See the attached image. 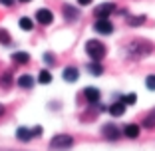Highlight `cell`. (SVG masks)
<instances>
[{"instance_id": "4", "label": "cell", "mask_w": 155, "mask_h": 151, "mask_svg": "<svg viewBox=\"0 0 155 151\" xmlns=\"http://www.w3.org/2000/svg\"><path fill=\"white\" fill-rule=\"evenodd\" d=\"M101 135H104L105 139H110V141H117L123 133H121V129H119L115 123H105L104 127H101Z\"/></svg>"}, {"instance_id": "22", "label": "cell", "mask_w": 155, "mask_h": 151, "mask_svg": "<svg viewBox=\"0 0 155 151\" xmlns=\"http://www.w3.org/2000/svg\"><path fill=\"white\" fill-rule=\"evenodd\" d=\"M143 127H147V129H153L155 127V113L153 115H147V117L143 119Z\"/></svg>"}, {"instance_id": "23", "label": "cell", "mask_w": 155, "mask_h": 151, "mask_svg": "<svg viewBox=\"0 0 155 151\" xmlns=\"http://www.w3.org/2000/svg\"><path fill=\"white\" fill-rule=\"evenodd\" d=\"M145 86H147V90L155 92V74H151V76H147V78H145Z\"/></svg>"}, {"instance_id": "24", "label": "cell", "mask_w": 155, "mask_h": 151, "mask_svg": "<svg viewBox=\"0 0 155 151\" xmlns=\"http://www.w3.org/2000/svg\"><path fill=\"white\" fill-rule=\"evenodd\" d=\"M0 44H4V46H10V34L6 30H0Z\"/></svg>"}, {"instance_id": "27", "label": "cell", "mask_w": 155, "mask_h": 151, "mask_svg": "<svg viewBox=\"0 0 155 151\" xmlns=\"http://www.w3.org/2000/svg\"><path fill=\"white\" fill-rule=\"evenodd\" d=\"M0 4H4V6H12V4H14V0H0Z\"/></svg>"}, {"instance_id": "9", "label": "cell", "mask_w": 155, "mask_h": 151, "mask_svg": "<svg viewBox=\"0 0 155 151\" xmlns=\"http://www.w3.org/2000/svg\"><path fill=\"white\" fill-rule=\"evenodd\" d=\"M62 78H64L68 84H74V82H78V78H80V70L74 68V66H68V68H64V72H62Z\"/></svg>"}, {"instance_id": "19", "label": "cell", "mask_w": 155, "mask_h": 151, "mask_svg": "<svg viewBox=\"0 0 155 151\" xmlns=\"http://www.w3.org/2000/svg\"><path fill=\"white\" fill-rule=\"evenodd\" d=\"M38 82L44 84V86H46V84H50V82H52V74L48 72V70H42L40 76H38Z\"/></svg>"}, {"instance_id": "21", "label": "cell", "mask_w": 155, "mask_h": 151, "mask_svg": "<svg viewBox=\"0 0 155 151\" xmlns=\"http://www.w3.org/2000/svg\"><path fill=\"white\" fill-rule=\"evenodd\" d=\"M119 101H123L125 105H133V103L137 101V96H135V94H127V96H123Z\"/></svg>"}, {"instance_id": "5", "label": "cell", "mask_w": 155, "mask_h": 151, "mask_svg": "<svg viewBox=\"0 0 155 151\" xmlns=\"http://www.w3.org/2000/svg\"><path fill=\"white\" fill-rule=\"evenodd\" d=\"M114 12H115V4H114V2H104V4H100V6L94 8V16H96V20L97 18H110Z\"/></svg>"}, {"instance_id": "18", "label": "cell", "mask_w": 155, "mask_h": 151, "mask_svg": "<svg viewBox=\"0 0 155 151\" xmlns=\"http://www.w3.org/2000/svg\"><path fill=\"white\" fill-rule=\"evenodd\" d=\"M145 22V16H127V24L129 26H141V24Z\"/></svg>"}, {"instance_id": "12", "label": "cell", "mask_w": 155, "mask_h": 151, "mask_svg": "<svg viewBox=\"0 0 155 151\" xmlns=\"http://www.w3.org/2000/svg\"><path fill=\"white\" fill-rule=\"evenodd\" d=\"M125 107H127V105L123 103V101H115V103H111L110 107H107V111H110V115H114V117H119V115L125 113Z\"/></svg>"}, {"instance_id": "25", "label": "cell", "mask_w": 155, "mask_h": 151, "mask_svg": "<svg viewBox=\"0 0 155 151\" xmlns=\"http://www.w3.org/2000/svg\"><path fill=\"white\" fill-rule=\"evenodd\" d=\"M44 62L48 66H54V56H52V54H44Z\"/></svg>"}, {"instance_id": "16", "label": "cell", "mask_w": 155, "mask_h": 151, "mask_svg": "<svg viewBox=\"0 0 155 151\" xmlns=\"http://www.w3.org/2000/svg\"><path fill=\"white\" fill-rule=\"evenodd\" d=\"M18 26L22 28L24 32H32V28H34V20L32 18H28V16H22L18 22Z\"/></svg>"}, {"instance_id": "7", "label": "cell", "mask_w": 155, "mask_h": 151, "mask_svg": "<svg viewBox=\"0 0 155 151\" xmlns=\"http://www.w3.org/2000/svg\"><path fill=\"white\" fill-rule=\"evenodd\" d=\"M36 22H40L42 26H50V24L54 22V14H52V10L40 8V10L36 12Z\"/></svg>"}, {"instance_id": "20", "label": "cell", "mask_w": 155, "mask_h": 151, "mask_svg": "<svg viewBox=\"0 0 155 151\" xmlns=\"http://www.w3.org/2000/svg\"><path fill=\"white\" fill-rule=\"evenodd\" d=\"M0 86H2V87H10V86H12V76H10V72L2 74V78H0Z\"/></svg>"}, {"instance_id": "30", "label": "cell", "mask_w": 155, "mask_h": 151, "mask_svg": "<svg viewBox=\"0 0 155 151\" xmlns=\"http://www.w3.org/2000/svg\"><path fill=\"white\" fill-rule=\"evenodd\" d=\"M0 151H22V149H8V147H0Z\"/></svg>"}, {"instance_id": "8", "label": "cell", "mask_w": 155, "mask_h": 151, "mask_svg": "<svg viewBox=\"0 0 155 151\" xmlns=\"http://www.w3.org/2000/svg\"><path fill=\"white\" fill-rule=\"evenodd\" d=\"M84 97H86L90 103H100V100H101V92L97 90V87H86L84 90Z\"/></svg>"}, {"instance_id": "29", "label": "cell", "mask_w": 155, "mask_h": 151, "mask_svg": "<svg viewBox=\"0 0 155 151\" xmlns=\"http://www.w3.org/2000/svg\"><path fill=\"white\" fill-rule=\"evenodd\" d=\"M4 111H6V107L2 103H0V117H2V115H4Z\"/></svg>"}, {"instance_id": "28", "label": "cell", "mask_w": 155, "mask_h": 151, "mask_svg": "<svg viewBox=\"0 0 155 151\" xmlns=\"http://www.w3.org/2000/svg\"><path fill=\"white\" fill-rule=\"evenodd\" d=\"M78 2H80V4H82V6H87V4H90V2H91V0H78Z\"/></svg>"}, {"instance_id": "13", "label": "cell", "mask_w": 155, "mask_h": 151, "mask_svg": "<svg viewBox=\"0 0 155 151\" xmlns=\"http://www.w3.org/2000/svg\"><path fill=\"white\" fill-rule=\"evenodd\" d=\"M64 16L68 22H74V20L80 18V12H78V8H74V6L70 4H64Z\"/></svg>"}, {"instance_id": "15", "label": "cell", "mask_w": 155, "mask_h": 151, "mask_svg": "<svg viewBox=\"0 0 155 151\" xmlns=\"http://www.w3.org/2000/svg\"><path fill=\"white\" fill-rule=\"evenodd\" d=\"M18 86L22 87V90H30V87L34 86V78L30 76V74H24V76L18 78Z\"/></svg>"}, {"instance_id": "1", "label": "cell", "mask_w": 155, "mask_h": 151, "mask_svg": "<svg viewBox=\"0 0 155 151\" xmlns=\"http://www.w3.org/2000/svg\"><path fill=\"white\" fill-rule=\"evenodd\" d=\"M153 48L155 46L149 40L137 38V40H131L127 46L123 48V54L127 56V58H131V60H141V58H145V56H149L151 52H153Z\"/></svg>"}, {"instance_id": "10", "label": "cell", "mask_w": 155, "mask_h": 151, "mask_svg": "<svg viewBox=\"0 0 155 151\" xmlns=\"http://www.w3.org/2000/svg\"><path fill=\"white\" fill-rule=\"evenodd\" d=\"M121 133L125 135V137H129V139H135V137H139V133H141V127H139L137 123H127V125H123Z\"/></svg>"}, {"instance_id": "26", "label": "cell", "mask_w": 155, "mask_h": 151, "mask_svg": "<svg viewBox=\"0 0 155 151\" xmlns=\"http://www.w3.org/2000/svg\"><path fill=\"white\" fill-rule=\"evenodd\" d=\"M40 135H42V127L36 125V127H34V137H40Z\"/></svg>"}, {"instance_id": "14", "label": "cell", "mask_w": 155, "mask_h": 151, "mask_svg": "<svg viewBox=\"0 0 155 151\" xmlns=\"http://www.w3.org/2000/svg\"><path fill=\"white\" fill-rule=\"evenodd\" d=\"M12 62H14V64L24 66V64L30 62V54H26V52H14V54H12Z\"/></svg>"}, {"instance_id": "2", "label": "cell", "mask_w": 155, "mask_h": 151, "mask_svg": "<svg viewBox=\"0 0 155 151\" xmlns=\"http://www.w3.org/2000/svg\"><path fill=\"white\" fill-rule=\"evenodd\" d=\"M74 147V137L68 133H58L50 139V149L52 151H68Z\"/></svg>"}, {"instance_id": "17", "label": "cell", "mask_w": 155, "mask_h": 151, "mask_svg": "<svg viewBox=\"0 0 155 151\" xmlns=\"http://www.w3.org/2000/svg\"><path fill=\"white\" fill-rule=\"evenodd\" d=\"M87 72L94 74V76H101V74H104V68H101L100 62H94V60H91L90 64H87Z\"/></svg>"}, {"instance_id": "31", "label": "cell", "mask_w": 155, "mask_h": 151, "mask_svg": "<svg viewBox=\"0 0 155 151\" xmlns=\"http://www.w3.org/2000/svg\"><path fill=\"white\" fill-rule=\"evenodd\" d=\"M20 2H30V0H20Z\"/></svg>"}, {"instance_id": "6", "label": "cell", "mask_w": 155, "mask_h": 151, "mask_svg": "<svg viewBox=\"0 0 155 151\" xmlns=\"http://www.w3.org/2000/svg\"><path fill=\"white\" fill-rule=\"evenodd\" d=\"M94 30H96L97 34H104V36H107V34L114 32V24L110 22V18H97L96 22H94Z\"/></svg>"}, {"instance_id": "11", "label": "cell", "mask_w": 155, "mask_h": 151, "mask_svg": "<svg viewBox=\"0 0 155 151\" xmlns=\"http://www.w3.org/2000/svg\"><path fill=\"white\" fill-rule=\"evenodd\" d=\"M34 137V129H30V127H18L16 129V139H18V141H22V143H28L30 141V139Z\"/></svg>"}, {"instance_id": "3", "label": "cell", "mask_w": 155, "mask_h": 151, "mask_svg": "<svg viewBox=\"0 0 155 151\" xmlns=\"http://www.w3.org/2000/svg\"><path fill=\"white\" fill-rule=\"evenodd\" d=\"M86 54L90 56L94 62H100V60H104V56L107 54V50H105V46L100 40H87L86 42Z\"/></svg>"}]
</instances>
